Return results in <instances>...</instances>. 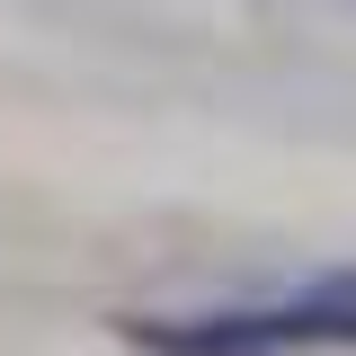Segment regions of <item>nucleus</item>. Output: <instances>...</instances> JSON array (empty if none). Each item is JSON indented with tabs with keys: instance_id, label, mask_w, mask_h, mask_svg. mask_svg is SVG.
I'll list each match as a JSON object with an SVG mask.
<instances>
[{
	"instance_id": "1",
	"label": "nucleus",
	"mask_w": 356,
	"mask_h": 356,
	"mask_svg": "<svg viewBox=\"0 0 356 356\" xmlns=\"http://www.w3.org/2000/svg\"><path fill=\"white\" fill-rule=\"evenodd\" d=\"M143 356H285L267 312H196V321H125Z\"/></svg>"
}]
</instances>
